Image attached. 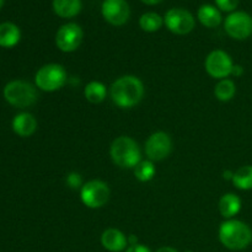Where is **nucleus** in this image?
<instances>
[{
    "label": "nucleus",
    "instance_id": "1",
    "mask_svg": "<svg viewBox=\"0 0 252 252\" xmlns=\"http://www.w3.org/2000/svg\"><path fill=\"white\" fill-rule=\"evenodd\" d=\"M111 98L120 108H132L142 101L144 96V85L139 78L134 75H125L118 78L111 85Z\"/></svg>",
    "mask_w": 252,
    "mask_h": 252
},
{
    "label": "nucleus",
    "instance_id": "2",
    "mask_svg": "<svg viewBox=\"0 0 252 252\" xmlns=\"http://www.w3.org/2000/svg\"><path fill=\"white\" fill-rule=\"evenodd\" d=\"M219 240L231 251H240L252 243V229L238 219H228L220 224Z\"/></svg>",
    "mask_w": 252,
    "mask_h": 252
},
{
    "label": "nucleus",
    "instance_id": "3",
    "mask_svg": "<svg viewBox=\"0 0 252 252\" xmlns=\"http://www.w3.org/2000/svg\"><path fill=\"white\" fill-rule=\"evenodd\" d=\"M112 161L122 169H134L140 160V149L137 142L127 135L116 138L110 147Z\"/></svg>",
    "mask_w": 252,
    "mask_h": 252
},
{
    "label": "nucleus",
    "instance_id": "4",
    "mask_svg": "<svg viewBox=\"0 0 252 252\" xmlns=\"http://www.w3.org/2000/svg\"><path fill=\"white\" fill-rule=\"evenodd\" d=\"M4 97L14 107L25 108L36 103L38 96L32 84L24 80H14L4 88Z\"/></svg>",
    "mask_w": 252,
    "mask_h": 252
},
{
    "label": "nucleus",
    "instance_id": "5",
    "mask_svg": "<svg viewBox=\"0 0 252 252\" xmlns=\"http://www.w3.org/2000/svg\"><path fill=\"white\" fill-rule=\"evenodd\" d=\"M66 71L63 65L56 63L46 64L41 66L34 76L36 86L47 93H53L63 88L66 83Z\"/></svg>",
    "mask_w": 252,
    "mask_h": 252
},
{
    "label": "nucleus",
    "instance_id": "6",
    "mask_svg": "<svg viewBox=\"0 0 252 252\" xmlns=\"http://www.w3.org/2000/svg\"><path fill=\"white\" fill-rule=\"evenodd\" d=\"M110 194V187L106 182L101 180H91L81 187L80 198L88 208L97 209L107 203Z\"/></svg>",
    "mask_w": 252,
    "mask_h": 252
},
{
    "label": "nucleus",
    "instance_id": "7",
    "mask_svg": "<svg viewBox=\"0 0 252 252\" xmlns=\"http://www.w3.org/2000/svg\"><path fill=\"white\" fill-rule=\"evenodd\" d=\"M225 32L234 39L243 41L252 34V16L245 11H234L224 22Z\"/></svg>",
    "mask_w": 252,
    "mask_h": 252
},
{
    "label": "nucleus",
    "instance_id": "8",
    "mask_svg": "<svg viewBox=\"0 0 252 252\" xmlns=\"http://www.w3.org/2000/svg\"><path fill=\"white\" fill-rule=\"evenodd\" d=\"M204 66H206V71L212 78L223 80L231 75L234 63L231 57L226 52L216 49L208 54L204 62Z\"/></svg>",
    "mask_w": 252,
    "mask_h": 252
},
{
    "label": "nucleus",
    "instance_id": "9",
    "mask_svg": "<svg viewBox=\"0 0 252 252\" xmlns=\"http://www.w3.org/2000/svg\"><path fill=\"white\" fill-rule=\"evenodd\" d=\"M84 32L78 24H65L57 31L56 44L59 51L70 53L76 51L83 42Z\"/></svg>",
    "mask_w": 252,
    "mask_h": 252
},
{
    "label": "nucleus",
    "instance_id": "10",
    "mask_svg": "<svg viewBox=\"0 0 252 252\" xmlns=\"http://www.w3.org/2000/svg\"><path fill=\"white\" fill-rule=\"evenodd\" d=\"M172 150V140L165 132H155L145 142V154L150 161L166 159Z\"/></svg>",
    "mask_w": 252,
    "mask_h": 252
},
{
    "label": "nucleus",
    "instance_id": "11",
    "mask_svg": "<svg viewBox=\"0 0 252 252\" xmlns=\"http://www.w3.org/2000/svg\"><path fill=\"white\" fill-rule=\"evenodd\" d=\"M164 24L175 34H187L194 29V17L189 10L174 7L165 14Z\"/></svg>",
    "mask_w": 252,
    "mask_h": 252
},
{
    "label": "nucleus",
    "instance_id": "12",
    "mask_svg": "<svg viewBox=\"0 0 252 252\" xmlns=\"http://www.w3.org/2000/svg\"><path fill=\"white\" fill-rule=\"evenodd\" d=\"M101 12L103 19L113 26H122L130 16L129 5L126 0H105Z\"/></svg>",
    "mask_w": 252,
    "mask_h": 252
},
{
    "label": "nucleus",
    "instance_id": "13",
    "mask_svg": "<svg viewBox=\"0 0 252 252\" xmlns=\"http://www.w3.org/2000/svg\"><path fill=\"white\" fill-rule=\"evenodd\" d=\"M101 244L110 252H122L127 249L128 238L118 229L110 228L101 235Z\"/></svg>",
    "mask_w": 252,
    "mask_h": 252
},
{
    "label": "nucleus",
    "instance_id": "14",
    "mask_svg": "<svg viewBox=\"0 0 252 252\" xmlns=\"http://www.w3.org/2000/svg\"><path fill=\"white\" fill-rule=\"evenodd\" d=\"M12 129L20 137H31L37 129V121L31 113H19L12 120Z\"/></svg>",
    "mask_w": 252,
    "mask_h": 252
},
{
    "label": "nucleus",
    "instance_id": "15",
    "mask_svg": "<svg viewBox=\"0 0 252 252\" xmlns=\"http://www.w3.org/2000/svg\"><path fill=\"white\" fill-rule=\"evenodd\" d=\"M21 38V31L12 22H2L0 24V47L2 48H12L16 46Z\"/></svg>",
    "mask_w": 252,
    "mask_h": 252
},
{
    "label": "nucleus",
    "instance_id": "16",
    "mask_svg": "<svg viewBox=\"0 0 252 252\" xmlns=\"http://www.w3.org/2000/svg\"><path fill=\"white\" fill-rule=\"evenodd\" d=\"M241 211V199L235 193H226L219 201V212L226 219H231Z\"/></svg>",
    "mask_w": 252,
    "mask_h": 252
},
{
    "label": "nucleus",
    "instance_id": "17",
    "mask_svg": "<svg viewBox=\"0 0 252 252\" xmlns=\"http://www.w3.org/2000/svg\"><path fill=\"white\" fill-rule=\"evenodd\" d=\"M197 16H198L199 22L208 29H213V27L219 26L221 24V14L213 5H202L198 9Z\"/></svg>",
    "mask_w": 252,
    "mask_h": 252
},
{
    "label": "nucleus",
    "instance_id": "18",
    "mask_svg": "<svg viewBox=\"0 0 252 252\" xmlns=\"http://www.w3.org/2000/svg\"><path fill=\"white\" fill-rule=\"evenodd\" d=\"M53 10L59 17L70 19L81 10V0H53Z\"/></svg>",
    "mask_w": 252,
    "mask_h": 252
},
{
    "label": "nucleus",
    "instance_id": "19",
    "mask_svg": "<svg viewBox=\"0 0 252 252\" xmlns=\"http://www.w3.org/2000/svg\"><path fill=\"white\" fill-rule=\"evenodd\" d=\"M231 182L234 186L241 191H250L252 189V165L241 166L234 172Z\"/></svg>",
    "mask_w": 252,
    "mask_h": 252
},
{
    "label": "nucleus",
    "instance_id": "20",
    "mask_svg": "<svg viewBox=\"0 0 252 252\" xmlns=\"http://www.w3.org/2000/svg\"><path fill=\"white\" fill-rule=\"evenodd\" d=\"M85 98L91 103H101L106 98L107 89L101 81H90L84 89Z\"/></svg>",
    "mask_w": 252,
    "mask_h": 252
},
{
    "label": "nucleus",
    "instance_id": "21",
    "mask_svg": "<svg viewBox=\"0 0 252 252\" xmlns=\"http://www.w3.org/2000/svg\"><path fill=\"white\" fill-rule=\"evenodd\" d=\"M236 94V86L235 83L230 79H223L217 84L216 89H214V95L219 101H230L231 98L235 96Z\"/></svg>",
    "mask_w": 252,
    "mask_h": 252
},
{
    "label": "nucleus",
    "instance_id": "22",
    "mask_svg": "<svg viewBox=\"0 0 252 252\" xmlns=\"http://www.w3.org/2000/svg\"><path fill=\"white\" fill-rule=\"evenodd\" d=\"M164 20L157 12H145L140 16L139 25L140 29L145 32H155L161 29Z\"/></svg>",
    "mask_w": 252,
    "mask_h": 252
},
{
    "label": "nucleus",
    "instance_id": "23",
    "mask_svg": "<svg viewBox=\"0 0 252 252\" xmlns=\"http://www.w3.org/2000/svg\"><path fill=\"white\" fill-rule=\"evenodd\" d=\"M155 172H157V169L154 166V162L150 161V160L140 161L134 167V175L137 180H139L140 182H148L153 180L155 176Z\"/></svg>",
    "mask_w": 252,
    "mask_h": 252
},
{
    "label": "nucleus",
    "instance_id": "24",
    "mask_svg": "<svg viewBox=\"0 0 252 252\" xmlns=\"http://www.w3.org/2000/svg\"><path fill=\"white\" fill-rule=\"evenodd\" d=\"M217 6L223 11H234L238 7L239 0H216Z\"/></svg>",
    "mask_w": 252,
    "mask_h": 252
},
{
    "label": "nucleus",
    "instance_id": "25",
    "mask_svg": "<svg viewBox=\"0 0 252 252\" xmlns=\"http://www.w3.org/2000/svg\"><path fill=\"white\" fill-rule=\"evenodd\" d=\"M66 182H68V185L71 187V189H78V187H83L80 175L75 174V172H71V174L68 175Z\"/></svg>",
    "mask_w": 252,
    "mask_h": 252
},
{
    "label": "nucleus",
    "instance_id": "26",
    "mask_svg": "<svg viewBox=\"0 0 252 252\" xmlns=\"http://www.w3.org/2000/svg\"><path fill=\"white\" fill-rule=\"evenodd\" d=\"M126 252H152L149 248H147L145 245L142 244H137V245H130L128 246Z\"/></svg>",
    "mask_w": 252,
    "mask_h": 252
},
{
    "label": "nucleus",
    "instance_id": "27",
    "mask_svg": "<svg viewBox=\"0 0 252 252\" xmlns=\"http://www.w3.org/2000/svg\"><path fill=\"white\" fill-rule=\"evenodd\" d=\"M244 74V68L239 64H234L233 71H231V75L234 76H241Z\"/></svg>",
    "mask_w": 252,
    "mask_h": 252
},
{
    "label": "nucleus",
    "instance_id": "28",
    "mask_svg": "<svg viewBox=\"0 0 252 252\" xmlns=\"http://www.w3.org/2000/svg\"><path fill=\"white\" fill-rule=\"evenodd\" d=\"M157 252H179V251L174 248H170V246H162V248H160L159 250H157Z\"/></svg>",
    "mask_w": 252,
    "mask_h": 252
},
{
    "label": "nucleus",
    "instance_id": "29",
    "mask_svg": "<svg viewBox=\"0 0 252 252\" xmlns=\"http://www.w3.org/2000/svg\"><path fill=\"white\" fill-rule=\"evenodd\" d=\"M233 176H234V172L230 171V170H226V171H224V174H223L224 180H229V181H231V180H233Z\"/></svg>",
    "mask_w": 252,
    "mask_h": 252
},
{
    "label": "nucleus",
    "instance_id": "30",
    "mask_svg": "<svg viewBox=\"0 0 252 252\" xmlns=\"http://www.w3.org/2000/svg\"><path fill=\"white\" fill-rule=\"evenodd\" d=\"M138 244V239L135 238L134 235H129L128 236V245H137Z\"/></svg>",
    "mask_w": 252,
    "mask_h": 252
},
{
    "label": "nucleus",
    "instance_id": "31",
    "mask_svg": "<svg viewBox=\"0 0 252 252\" xmlns=\"http://www.w3.org/2000/svg\"><path fill=\"white\" fill-rule=\"evenodd\" d=\"M142 1L147 5H157L159 2H161L162 0H142Z\"/></svg>",
    "mask_w": 252,
    "mask_h": 252
},
{
    "label": "nucleus",
    "instance_id": "32",
    "mask_svg": "<svg viewBox=\"0 0 252 252\" xmlns=\"http://www.w3.org/2000/svg\"><path fill=\"white\" fill-rule=\"evenodd\" d=\"M4 1H5V0H0V9H1L2 5H4Z\"/></svg>",
    "mask_w": 252,
    "mask_h": 252
},
{
    "label": "nucleus",
    "instance_id": "33",
    "mask_svg": "<svg viewBox=\"0 0 252 252\" xmlns=\"http://www.w3.org/2000/svg\"><path fill=\"white\" fill-rule=\"evenodd\" d=\"M186 252H193V251H186Z\"/></svg>",
    "mask_w": 252,
    "mask_h": 252
}]
</instances>
